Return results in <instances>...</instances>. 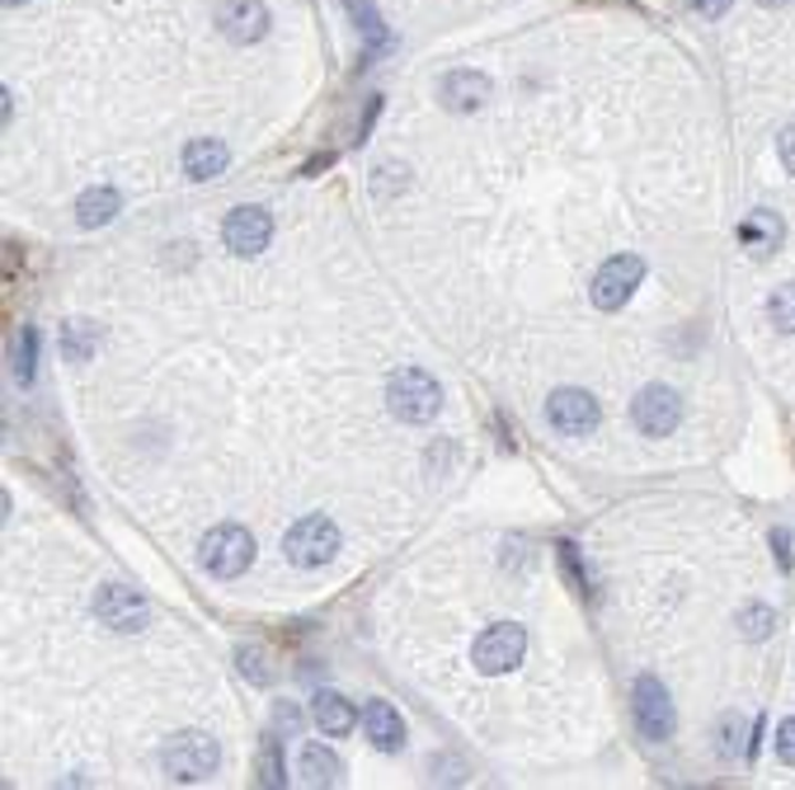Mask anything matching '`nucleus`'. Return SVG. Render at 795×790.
<instances>
[{
	"instance_id": "nucleus-32",
	"label": "nucleus",
	"mask_w": 795,
	"mask_h": 790,
	"mask_svg": "<svg viewBox=\"0 0 795 790\" xmlns=\"http://www.w3.org/2000/svg\"><path fill=\"white\" fill-rule=\"evenodd\" d=\"M776 155H782L786 174H795V128H782V137H776Z\"/></svg>"
},
{
	"instance_id": "nucleus-11",
	"label": "nucleus",
	"mask_w": 795,
	"mask_h": 790,
	"mask_svg": "<svg viewBox=\"0 0 795 790\" xmlns=\"http://www.w3.org/2000/svg\"><path fill=\"white\" fill-rule=\"evenodd\" d=\"M546 419H551V429L565 433V437H584V433L598 429L603 410H598V400L589 391H579V386H560V391L546 400Z\"/></svg>"
},
{
	"instance_id": "nucleus-6",
	"label": "nucleus",
	"mask_w": 795,
	"mask_h": 790,
	"mask_svg": "<svg viewBox=\"0 0 795 790\" xmlns=\"http://www.w3.org/2000/svg\"><path fill=\"white\" fill-rule=\"evenodd\" d=\"M527 654V630L514 621H494L490 630H481V640L471 645V663L481 669L485 678H504L514 673Z\"/></svg>"
},
{
	"instance_id": "nucleus-31",
	"label": "nucleus",
	"mask_w": 795,
	"mask_h": 790,
	"mask_svg": "<svg viewBox=\"0 0 795 790\" xmlns=\"http://www.w3.org/2000/svg\"><path fill=\"white\" fill-rule=\"evenodd\" d=\"M273 725H278V729H288V734H297V729L307 725V715L297 711V706H288V701H278V706H273Z\"/></svg>"
},
{
	"instance_id": "nucleus-14",
	"label": "nucleus",
	"mask_w": 795,
	"mask_h": 790,
	"mask_svg": "<svg viewBox=\"0 0 795 790\" xmlns=\"http://www.w3.org/2000/svg\"><path fill=\"white\" fill-rule=\"evenodd\" d=\"M363 729H367V739H373V748H382V753H400L405 748V719H400V711L391 706V701H382V696H373L363 706Z\"/></svg>"
},
{
	"instance_id": "nucleus-7",
	"label": "nucleus",
	"mask_w": 795,
	"mask_h": 790,
	"mask_svg": "<svg viewBox=\"0 0 795 790\" xmlns=\"http://www.w3.org/2000/svg\"><path fill=\"white\" fill-rule=\"evenodd\" d=\"M641 283H645V259L641 255H612L603 269L593 273L589 296H593L598 311H622Z\"/></svg>"
},
{
	"instance_id": "nucleus-34",
	"label": "nucleus",
	"mask_w": 795,
	"mask_h": 790,
	"mask_svg": "<svg viewBox=\"0 0 795 790\" xmlns=\"http://www.w3.org/2000/svg\"><path fill=\"white\" fill-rule=\"evenodd\" d=\"M377 113H382V95H373V104L363 109V122H358V137H367L373 132V122H377Z\"/></svg>"
},
{
	"instance_id": "nucleus-25",
	"label": "nucleus",
	"mask_w": 795,
	"mask_h": 790,
	"mask_svg": "<svg viewBox=\"0 0 795 790\" xmlns=\"http://www.w3.org/2000/svg\"><path fill=\"white\" fill-rule=\"evenodd\" d=\"M556 560H560L565 578H570V588L579 593V598H589V574H584V560H579L574 541H556Z\"/></svg>"
},
{
	"instance_id": "nucleus-12",
	"label": "nucleus",
	"mask_w": 795,
	"mask_h": 790,
	"mask_svg": "<svg viewBox=\"0 0 795 790\" xmlns=\"http://www.w3.org/2000/svg\"><path fill=\"white\" fill-rule=\"evenodd\" d=\"M269 24H273V14H269L264 0H222V6H217V29L236 47L259 43L264 33H269Z\"/></svg>"
},
{
	"instance_id": "nucleus-24",
	"label": "nucleus",
	"mask_w": 795,
	"mask_h": 790,
	"mask_svg": "<svg viewBox=\"0 0 795 790\" xmlns=\"http://www.w3.org/2000/svg\"><path fill=\"white\" fill-rule=\"evenodd\" d=\"M767 321L782 329V335H795V283L776 288V292L767 296Z\"/></svg>"
},
{
	"instance_id": "nucleus-15",
	"label": "nucleus",
	"mask_w": 795,
	"mask_h": 790,
	"mask_svg": "<svg viewBox=\"0 0 795 790\" xmlns=\"http://www.w3.org/2000/svg\"><path fill=\"white\" fill-rule=\"evenodd\" d=\"M782 236H786V226L776 213H767V207H758V213H749L739 221V245H744L753 259H767L776 245H782Z\"/></svg>"
},
{
	"instance_id": "nucleus-13",
	"label": "nucleus",
	"mask_w": 795,
	"mask_h": 790,
	"mask_svg": "<svg viewBox=\"0 0 795 790\" xmlns=\"http://www.w3.org/2000/svg\"><path fill=\"white\" fill-rule=\"evenodd\" d=\"M438 99H443L448 113H475L490 99V76L466 72V66L462 72H448L443 85H438Z\"/></svg>"
},
{
	"instance_id": "nucleus-26",
	"label": "nucleus",
	"mask_w": 795,
	"mask_h": 790,
	"mask_svg": "<svg viewBox=\"0 0 795 790\" xmlns=\"http://www.w3.org/2000/svg\"><path fill=\"white\" fill-rule=\"evenodd\" d=\"M33 372H39V329L24 325V329H20V358H14V377L29 386Z\"/></svg>"
},
{
	"instance_id": "nucleus-1",
	"label": "nucleus",
	"mask_w": 795,
	"mask_h": 790,
	"mask_svg": "<svg viewBox=\"0 0 795 790\" xmlns=\"http://www.w3.org/2000/svg\"><path fill=\"white\" fill-rule=\"evenodd\" d=\"M386 410H391L400 424H429L443 410V386H438L423 367H400L386 381Z\"/></svg>"
},
{
	"instance_id": "nucleus-18",
	"label": "nucleus",
	"mask_w": 795,
	"mask_h": 790,
	"mask_svg": "<svg viewBox=\"0 0 795 790\" xmlns=\"http://www.w3.org/2000/svg\"><path fill=\"white\" fill-rule=\"evenodd\" d=\"M311 719H315V729H321V734H330V739H344V734L358 725V711H353L340 692H315Z\"/></svg>"
},
{
	"instance_id": "nucleus-2",
	"label": "nucleus",
	"mask_w": 795,
	"mask_h": 790,
	"mask_svg": "<svg viewBox=\"0 0 795 790\" xmlns=\"http://www.w3.org/2000/svg\"><path fill=\"white\" fill-rule=\"evenodd\" d=\"M198 565L212 578H240L245 570L255 565V537L245 532L240 522H217L207 527L198 541Z\"/></svg>"
},
{
	"instance_id": "nucleus-35",
	"label": "nucleus",
	"mask_w": 795,
	"mask_h": 790,
	"mask_svg": "<svg viewBox=\"0 0 795 790\" xmlns=\"http://www.w3.org/2000/svg\"><path fill=\"white\" fill-rule=\"evenodd\" d=\"M758 6H767V10H782V6H791V0H758Z\"/></svg>"
},
{
	"instance_id": "nucleus-5",
	"label": "nucleus",
	"mask_w": 795,
	"mask_h": 790,
	"mask_svg": "<svg viewBox=\"0 0 795 790\" xmlns=\"http://www.w3.org/2000/svg\"><path fill=\"white\" fill-rule=\"evenodd\" d=\"M631 715H635V729H641V739L649 744H668L674 739V701H668V688L655 678V673H641L631 688Z\"/></svg>"
},
{
	"instance_id": "nucleus-27",
	"label": "nucleus",
	"mask_w": 795,
	"mask_h": 790,
	"mask_svg": "<svg viewBox=\"0 0 795 790\" xmlns=\"http://www.w3.org/2000/svg\"><path fill=\"white\" fill-rule=\"evenodd\" d=\"M236 663H240V673H245V678H250V682H259V688H269V682H273V673H269V663H264V654H259V649L240 645V649H236Z\"/></svg>"
},
{
	"instance_id": "nucleus-28",
	"label": "nucleus",
	"mask_w": 795,
	"mask_h": 790,
	"mask_svg": "<svg viewBox=\"0 0 795 790\" xmlns=\"http://www.w3.org/2000/svg\"><path fill=\"white\" fill-rule=\"evenodd\" d=\"M739 729H744V715H726L720 719V758H739L744 744H739Z\"/></svg>"
},
{
	"instance_id": "nucleus-21",
	"label": "nucleus",
	"mask_w": 795,
	"mask_h": 790,
	"mask_svg": "<svg viewBox=\"0 0 795 790\" xmlns=\"http://www.w3.org/2000/svg\"><path fill=\"white\" fill-rule=\"evenodd\" d=\"M344 10H348V20H353V29L367 39V47H391V33H386V24H382V10L373 6V0H344Z\"/></svg>"
},
{
	"instance_id": "nucleus-4",
	"label": "nucleus",
	"mask_w": 795,
	"mask_h": 790,
	"mask_svg": "<svg viewBox=\"0 0 795 790\" xmlns=\"http://www.w3.org/2000/svg\"><path fill=\"white\" fill-rule=\"evenodd\" d=\"M344 546L340 527H334L325 513H307L288 527V537H282V555L292 560L297 570H321L334 560V551Z\"/></svg>"
},
{
	"instance_id": "nucleus-23",
	"label": "nucleus",
	"mask_w": 795,
	"mask_h": 790,
	"mask_svg": "<svg viewBox=\"0 0 795 790\" xmlns=\"http://www.w3.org/2000/svg\"><path fill=\"white\" fill-rule=\"evenodd\" d=\"M772 626H776V612L763 607V603H749L744 612H739V636L744 640H767Z\"/></svg>"
},
{
	"instance_id": "nucleus-8",
	"label": "nucleus",
	"mask_w": 795,
	"mask_h": 790,
	"mask_svg": "<svg viewBox=\"0 0 795 790\" xmlns=\"http://www.w3.org/2000/svg\"><path fill=\"white\" fill-rule=\"evenodd\" d=\"M678 419H683V400L674 386H645L641 396L631 400V424L641 429L645 437H668L678 429Z\"/></svg>"
},
{
	"instance_id": "nucleus-3",
	"label": "nucleus",
	"mask_w": 795,
	"mask_h": 790,
	"mask_svg": "<svg viewBox=\"0 0 795 790\" xmlns=\"http://www.w3.org/2000/svg\"><path fill=\"white\" fill-rule=\"evenodd\" d=\"M217 767H222V748H217V739H207L203 729L174 734V739L161 748V771L170 781H180V786L207 781Z\"/></svg>"
},
{
	"instance_id": "nucleus-9",
	"label": "nucleus",
	"mask_w": 795,
	"mask_h": 790,
	"mask_svg": "<svg viewBox=\"0 0 795 790\" xmlns=\"http://www.w3.org/2000/svg\"><path fill=\"white\" fill-rule=\"evenodd\" d=\"M222 240H226V250L240 255V259H255L269 250V240H273V217L264 213V207H232L222 221Z\"/></svg>"
},
{
	"instance_id": "nucleus-22",
	"label": "nucleus",
	"mask_w": 795,
	"mask_h": 790,
	"mask_svg": "<svg viewBox=\"0 0 795 790\" xmlns=\"http://www.w3.org/2000/svg\"><path fill=\"white\" fill-rule=\"evenodd\" d=\"M99 348V325L95 321H66L62 325V354L66 362H90Z\"/></svg>"
},
{
	"instance_id": "nucleus-19",
	"label": "nucleus",
	"mask_w": 795,
	"mask_h": 790,
	"mask_svg": "<svg viewBox=\"0 0 795 790\" xmlns=\"http://www.w3.org/2000/svg\"><path fill=\"white\" fill-rule=\"evenodd\" d=\"M297 771H302V781H307V786H340V781H344V762L334 758L325 744H307V748H302V762H297Z\"/></svg>"
},
{
	"instance_id": "nucleus-30",
	"label": "nucleus",
	"mask_w": 795,
	"mask_h": 790,
	"mask_svg": "<svg viewBox=\"0 0 795 790\" xmlns=\"http://www.w3.org/2000/svg\"><path fill=\"white\" fill-rule=\"evenodd\" d=\"M776 758L795 767V715H786L782 725H776Z\"/></svg>"
},
{
	"instance_id": "nucleus-20",
	"label": "nucleus",
	"mask_w": 795,
	"mask_h": 790,
	"mask_svg": "<svg viewBox=\"0 0 795 790\" xmlns=\"http://www.w3.org/2000/svg\"><path fill=\"white\" fill-rule=\"evenodd\" d=\"M255 781L259 786H288V762H282V739H278V729L264 734V744H259V762H255Z\"/></svg>"
},
{
	"instance_id": "nucleus-29",
	"label": "nucleus",
	"mask_w": 795,
	"mask_h": 790,
	"mask_svg": "<svg viewBox=\"0 0 795 790\" xmlns=\"http://www.w3.org/2000/svg\"><path fill=\"white\" fill-rule=\"evenodd\" d=\"M772 551H776V565L795 570V532H791V527H776V532H772Z\"/></svg>"
},
{
	"instance_id": "nucleus-10",
	"label": "nucleus",
	"mask_w": 795,
	"mask_h": 790,
	"mask_svg": "<svg viewBox=\"0 0 795 790\" xmlns=\"http://www.w3.org/2000/svg\"><path fill=\"white\" fill-rule=\"evenodd\" d=\"M95 617L109 626V630L132 636V630H141V626L151 621V607H147V598H141L137 588H128V584H99V588H95Z\"/></svg>"
},
{
	"instance_id": "nucleus-16",
	"label": "nucleus",
	"mask_w": 795,
	"mask_h": 790,
	"mask_svg": "<svg viewBox=\"0 0 795 790\" xmlns=\"http://www.w3.org/2000/svg\"><path fill=\"white\" fill-rule=\"evenodd\" d=\"M226 161H232V151H226V142H217V137H193V142L184 147V174L193 184L217 180V174L226 170Z\"/></svg>"
},
{
	"instance_id": "nucleus-33",
	"label": "nucleus",
	"mask_w": 795,
	"mask_h": 790,
	"mask_svg": "<svg viewBox=\"0 0 795 790\" xmlns=\"http://www.w3.org/2000/svg\"><path fill=\"white\" fill-rule=\"evenodd\" d=\"M687 6H692V10L701 14V20H720V14H726V10L734 6V0H687Z\"/></svg>"
},
{
	"instance_id": "nucleus-17",
	"label": "nucleus",
	"mask_w": 795,
	"mask_h": 790,
	"mask_svg": "<svg viewBox=\"0 0 795 790\" xmlns=\"http://www.w3.org/2000/svg\"><path fill=\"white\" fill-rule=\"evenodd\" d=\"M118 213H122V193L109 188V184H95V188H85L80 198H76V221L85 226V231H99V226H109Z\"/></svg>"
},
{
	"instance_id": "nucleus-36",
	"label": "nucleus",
	"mask_w": 795,
	"mask_h": 790,
	"mask_svg": "<svg viewBox=\"0 0 795 790\" xmlns=\"http://www.w3.org/2000/svg\"><path fill=\"white\" fill-rule=\"evenodd\" d=\"M6 6H10V10H14V6H24V0H6Z\"/></svg>"
}]
</instances>
